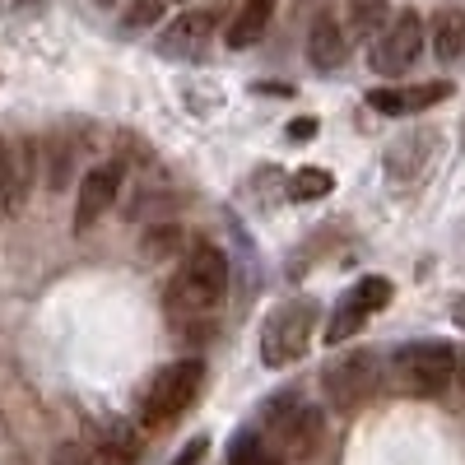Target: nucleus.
<instances>
[{
  "mask_svg": "<svg viewBox=\"0 0 465 465\" xmlns=\"http://www.w3.org/2000/svg\"><path fill=\"white\" fill-rule=\"evenodd\" d=\"M28 191V163L10 149V140H0V210H19Z\"/></svg>",
  "mask_w": 465,
  "mask_h": 465,
  "instance_id": "obj_16",
  "label": "nucleus"
},
{
  "mask_svg": "<svg viewBox=\"0 0 465 465\" xmlns=\"http://www.w3.org/2000/svg\"><path fill=\"white\" fill-rule=\"evenodd\" d=\"M210 451V438H191L182 451H177V460L173 465H201V456Z\"/></svg>",
  "mask_w": 465,
  "mask_h": 465,
  "instance_id": "obj_21",
  "label": "nucleus"
},
{
  "mask_svg": "<svg viewBox=\"0 0 465 465\" xmlns=\"http://www.w3.org/2000/svg\"><path fill=\"white\" fill-rule=\"evenodd\" d=\"M265 429L275 438V447L293 460H312L322 451V433H326V419L317 405H307L302 396H280L265 405Z\"/></svg>",
  "mask_w": 465,
  "mask_h": 465,
  "instance_id": "obj_6",
  "label": "nucleus"
},
{
  "mask_svg": "<svg viewBox=\"0 0 465 465\" xmlns=\"http://www.w3.org/2000/svg\"><path fill=\"white\" fill-rule=\"evenodd\" d=\"M344 19L354 37H377L386 28V19H391V0H344Z\"/></svg>",
  "mask_w": 465,
  "mask_h": 465,
  "instance_id": "obj_17",
  "label": "nucleus"
},
{
  "mask_svg": "<svg viewBox=\"0 0 465 465\" xmlns=\"http://www.w3.org/2000/svg\"><path fill=\"white\" fill-rule=\"evenodd\" d=\"M377 386H381V359L372 349H344L322 368V391L340 414L363 410L377 396Z\"/></svg>",
  "mask_w": 465,
  "mask_h": 465,
  "instance_id": "obj_5",
  "label": "nucleus"
},
{
  "mask_svg": "<svg viewBox=\"0 0 465 465\" xmlns=\"http://www.w3.org/2000/svg\"><path fill=\"white\" fill-rule=\"evenodd\" d=\"M5 5H24V0H5Z\"/></svg>",
  "mask_w": 465,
  "mask_h": 465,
  "instance_id": "obj_27",
  "label": "nucleus"
},
{
  "mask_svg": "<svg viewBox=\"0 0 465 465\" xmlns=\"http://www.w3.org/2000/svg\"><path fill=\"white\" fill-rule=\"evenodd\" d=\"M349 56V33L335 15H317L312 28H307V61L317 70H340Z\"/></svg>",
  "mask_w": 465,
  "mask_h": 465,
  "instance_id": "obj_11",
  "label": "nucleus"
},
{
  "mask_svg": "<svg viewBox=\"0 0 465 465\" xmlns=\"http://www.w3.org/2000/svg\"><path fill=\"white\" fill-rule=\"evenodd\" d=\"M205 386V363L201 359H177L168 368H159L149 377L144 396H140V419L149 423V429H163V423H173L177 414H186L191 405H196Z\"/></svg>",
  "mask_w": 465,
  "mask_h": 465,
  "instance_id": "obj_2",
  "label": "nucleus"
},
{
  "mask_svg": "<svg viewBox=\"0 0 465 465\" xmlns=\"http://www.w3.org/2000/svg\"><path fill=\"white\" fill-rule=\"evenodd\" d=\"M228 465H284V456L261 442V433H238L228 447Z\"/></svg>",
  "mask_w": 465,
  "mask_h": 465,
  "instance_id": "obj_18",
  "label": "nucleus"
},
{
  "mask_svg": "<svg viewBox=\"0 0 465 465\" xmlns=\"http://www.w3.org/2000/svg\"><path fill=\"white\" fill-rule=\"evenodd\" d=\"M94 465H140V433L126 419H107L98 429Z\"/></svg>",
  "mask_w": 465,
  "mask_h": 465,
  "instance_id": "obj_13",
  "label": "nucleus"
},
{
  "mask_svg": "<svg viewBox=\"0 0 465 465\" xmlns=\"http://www.w3.org/2000/svg\"><path fill=\"white\" fill-rule=\"evenodd\" d=\"M386 302H391V280L363 275L354 289L335 302V312H331V322H326V344H349V340L363 331V322H368L372 312H381Z\"/></svg>",
  "mask_w": 465,
  "mask_h": 465,
  "instance_id": "obj_7",
  "label": "nucleus"
},
{
  "mask_svg": "<svg viewBox=\"0 0 465 465\" xmlns=\"http://www.w3.org/2000/svg\"><path fill=\"white\" fill-rule=\"evenodd\" d=\"M451 317H456V326L465 331V298H456V307H451Z\"/></svg>",
  "mask_w": 465,
  "mask_h": 465,
  "instance_id": "obj_24",
  "label": "nucleus"
},
{
  "mask_svg": "<svg viewBox=\"0 0 465 465\" xmlns=\"http://www.w3.org/2000/svg\"><path fill=\"white\" fill-rule=\"evenodd\" d=\"M433 52L438 61H460L465 56V10L447 5L433 15Z\"/></svg>",
  "mask_w": 465,
  "mask_h": 465,
  "instance_id": "obj_15",
  "label": "nucleus"
},
{
  "mask_svg": "<svg viewBox=\"0 0 465 465\" xmlns=\"http://www.w3.org/2000/svg\"><path fill=\"white\" fill-rule=\"evenodd\" d=\"M317 331V302L312 298H289L261 326V363L265 368H289L307 354Z\"/></svg>",
  "mask_w": 465,
  "mask_h": 465,
  "instance_id": "obj_4",
  "label": "nucleus"
},
{
  "mask_svg": "<svg viewBox=\"0 0 465 465\" xmlns=\"http://www.w3.org/2000/svg\"><path fill=\"white\" fill-rule=\"evenodd\" d=\"M270 19H275V0H242L238 10H232L228 28H223V43L232 52H247L261 43V33L270 28Z\"/></svg>",
  "mask_w": 465,
  "mask_h": 465,
  "instance_id": "obj_12",
  "label": "nucleus"
},
{
  "mask_svg": "<svg viewBox=\"0 0 465 465\" xmlns=\"http://www.w3.org/2000/svg\"><path fill=\"white\" fill-rule=\"evenodd\" d=\"M56 465H89V456H84L80 447H61V451H56Z\"/></svg>",
  "mask_w": 465,
  "mask_h": 465,
  "instance_id": "obj_22",
  "label": "nucleus"
},
{
  "mask_svg": "<svg viewBox=\"0 0 465 465\" xmlns=\"http://www.w3.org/2000/svg\"><path fill=\"white\" fill-rule=\"evenodd\" d=\"M116 191H122V168H116V163H103V168L84 173L80 196H74V232H89L112 210Z\"/></svg>",
  "mask_w": 465,
  "mask_h": 465,
  "instance_id": "obj_9",
  "label": "nucleus"
},
{
  "mask_svg": "<svg viewBox=\"0 0 465 465\" xmlns=\"http://www.w3.org/2000/svg\"><path fill=\"white\" fill-rule=\"evenodd\" d=\"M312 131H317V126H312V122H293V126H289V135H293V140H298V135H302V140H307V135H312Z\"/></svg>",
  "mask_w": 465,
  "mask_h": 465,
  "instance_id": "obj_23",
  "label": "nucleus"
},
{
  "mask_svg": "<svg viewBox=\"0 0 465 465\" xmlns=\"http://www.w3.org/2000/svg\"><path fill=\"white\" fill-rule=\"evenodd\" d=\"M451 372H456V354L442 340H410L391 354V381L405 396H419V401L442 396Z\"/></svg>",
  "mask_w": 465,
  "mask_h": 465,
  "instance_id": "obj_3",
  "label": "nucleus"
},
{
  "mask_svg": "<svg viewBox=\"0 0 465 465\" xmlns=\"http://www.w3.org/2000/svg\"><path fill=\"white\" fill-rule=\"evenodd\" d=\"M210 37H214V10H186V15H177L168 28H163V37H159V52L163 56H201L205 47H210Z\"/></svg>",
  "mask_w": 465,
  "mask_h": 465,
  "instance_id": "obj_10",
  "label": "nucleus"
},
{
  "mask_svg": "<svg viewBox=\"0 0 465 465\" xmlns=\"http://www.w3.org/2000/svg\"><path fill=\"white\" fill-rule=\"evenodd\" d=\"M98 5H116V0H98Z\"/></svg>",
  "mask_w": 465,
  "mask_h": 465,
  "instance_id": "obj_26",
  "label": "nucleus"
},
{
  "mask_svg": "<svg viewBox=\"0 0 465 465\" xmlns=\"http://www.w3.org/2000/svg\"><path fill=\"white\" fill-rule=\"evenodd\" d=\"M451 94V84L433 80V84H414V89H377L368 103L386 116H410V112H423V107H433Z\"/></svg>",
  "mask_w": 465,
  "mask_h": 465,
  "instance_id": "obj_14",
  "label": "nucleus"
},
{
  "mask_svg": "<svg viewBox=\"0 0 465 465\" xmlns=\"http://www.w3.org/2000/svg\"><path fill=\"white\" fill-rule=\"evenodd\" d=\"M331 186H335L331 173H322V168H298V173L289 177V196H293V201H322V196H331Z\"/></svg>",
  "mask_w": 465,
  "mask_h": 465,
  "instance_id": "obj_19",
  "label": "nucleus"
},
{
  "mask_svg": "<svg viewBox=\"0 0 465 465\" xmlns=\"http://www.w3.org/2000/svg\"><path fill=\"white\" fill-rule=\"evenodd\" d=\"M460 381H465V359H460Z\"/></svg>",
  "mask_w": 465,
  "mask_h": 465,
  "instance_id": "obj_25",
  "label": "nucleus"
},
{
  "mask_svg": "<svg viewBox=\"0 0 465 465\" xmlns=\"http://www.w3.org/2000/svg\"><path fill=\"white\" fill-rule=\"evenodd\" d=\"M173 5H177V0H131L126 15H122V28H126V33H144V28L159 24Z\"/></svg>",
  "mask_w": 465,
  "mask_h": 465,
  "instance_id": "obj_20",
  "label": "nucleus"
},
{
  "mask_svg": "<svg viewBox=\"0 0 465 465\" xmlns=\"http://www.w3.org/2000/svg\"><path fill=\"white\" fill-rule=\"evenodd\" d=\"M223 293H228V256L219 247L201 242L177 265V275L168 284V312L173 317H210L223 302Z\"/></svg>",
  "mask_w": 465,
  "mask_h": 465,
  "instance_id": "obj_1",
  "label": "nucleus"
},
{
  "mask_svg": "<svg viewBox=\"0 0 465 465\" xmlns=\"http://www.w3.org/2000/svg\"><path fill=\"white\" fill-rule=\"evenodd\" d=\"M423 52V19L414 10H401L396 19H386V28L377 33V43L368 52L377 74H405Z\"/></svg>",
  "mask_w": 465,
  "mask_h": 465,
  "instance_id": "obj_8",
  "label": "nucleus"
}]
</instances>
